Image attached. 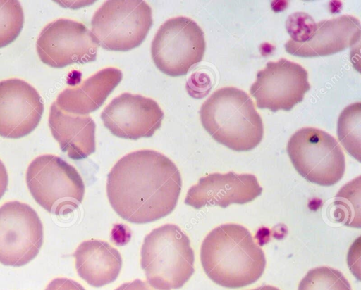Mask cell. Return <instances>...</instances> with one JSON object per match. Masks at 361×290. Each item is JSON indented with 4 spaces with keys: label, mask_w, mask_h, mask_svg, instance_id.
<instances>
[{
    "label": "cell",
    "mask_w": 361,
    "mask_h": 290,
    "mask_svg": "<svg viewBox=\"0 0 361 290\" xmlns=\"http://www.w3.org/2000/svg\"><path fill=\"white\" fill-rule=\"evenodd\" d=\"M298 290H352L341 272L322 266L307 272L300 281Z\"/></svg>",
    "instance_id": "20"
},
{
    "label": "cell",
    "mask_w": 361,
    "mask_h": 290,
    "mask_svg": "<svg viewBox=\"0 0 361 290\" xmlns=\"http://www.w3.org/2000/svg\"><path fill=\"white\" fill-rule=\"evenodd\" d=\"M73 256L78 275L94 287H102L114 282L121 270L120 253L104 241H82Z\"/></svg>",
    "instance_id": "18"
},
{
    "label": "cell",
    "mask_w": 361,
    "mask_h": 290,
    "mask_svg": "<svg viewBox=\"0 0 361 290\" xmlns=\"http://www.w3.org/2000/svg\"><path fill=\"white\" fill-rule=\"evenodd\" d=\"M43 225L28 204L8 201L0 207V263L20 267L33 260L43 244Z\"/></svg>",
    "instance_id": "9"
},
{
    "label": "cell",
    "mask_w": 361,
    "mask_h": 290,
    "mask_svg": "<svg viewBox=\"0 0 361 290\" xmlns=\"http://www.w3.org/2000/svg\"><path fill=\"white\" fill-rule=\"evenodd\" d=\"M99 44L82 23L59 18L41 31L36 49L41 61L55 68L96 60Z\"/></svg>",
    "instance_id": "10"
},
{
    "label": "cell",
    "mask_w": 361,
    "mask_h": 290,
    "mask_svg": "<svg viewBox=\"0 0 361 290\" xmlns=\"http://www.w3.org/2000/svg\"><path fill=\"white\" fill-rule=\"evenodd\" d=\"M8 184V176L6 168L0 160V198L4 194Z\"/></svg>",
    "instance_id": "25"
},
{
    "label": "cell",
    "mask_w": 361,
    "mask_h": 290,
    "mask_svg": "<svg viewBox=\"0 0 361 290\" xmlns=\"http://www.w3.org/2000/svg\"><path fill=\"white\" fill-rule=\"evenodd\" d=\"M48 124L62 151L73 160H81L96 149V125L89 115L68 113L54 101L49 110Z\"/></svg>",
    "instance_id": "16"
},
{
    "label": "cell",
    "mask_w": 361,
    "mask_h": 290,
    "mask_svg": "<svg viewBox=\"0 0 361 290\" xmlns=\"http://www.w3.org/2000/svg\"><path fill=\"white\" fill-rule=\"evenodd\" d=\"M287 152L297 172L307 181L332 186L343 176L345 156L336 139L315 128L302 127L290 138Z\"/></svg>",
    "instance_id": "7"
},
{
    "label": "cell",
    "mask_w": 361,
    "mask_h": 290,
    "mask_svg": "<svg viewBox=\"0 0 361 290\" xmlns=\"http://www.w3.org/2000/svg\"><path fill=\"white\" fill-rule=\"evenodd\" d=\"M262 191L254 175L214 172L201 177L188 189L185 203L195 209L211 206L225 208L231 203H249Z\"/></svg>",
    "instance_id": "14"
},
{
    "label": "cell",
    "mask_w": 361,
    "mask_h": 290,
    "mask_svg": "<svg viewBox=\"0 0 361 290\" xmlns=\"http://www.w3.org/2000/svg\"><path fill=\"white\" fill-rule=\"evenodd\" d=\"M357 179L343 187L338 192L334 202L337 206L336 210H338L341 214L340 222L353 227H360V220L356 218V210L359 212L356 206H359L360 204V184L355 187L360 179L358 181ZM357 217L360 218L359 215Z\"/></svg>",
    "instance_id": "22"
},
{
    "label": "cell",
    "mask_w": 361,
    "mask_h": 290,
    "mask_svg": "<svg viewBox=\"0 0 361 290\" xmlns=\"http://www.w3.org/2000/svg\"><path fill=\"white\" fill-rule=\"evenodd\" d=\"M26 182L35 201L49 213L65 215L82 201L85 184L77 170L61 158L44 154L27 167Z\"/></svg>",
    "instance_id": "5"
},
{
    "label": "cell",
    "mask_w": 361,
    "mask_h": 290,
    "mask_svg": "<svg viewBox=\"0 0 361 290\" xmlns=\"http://www.w3.org/2000/svg\"><path fill=\"white\" fill-rule=\"evenodd\" d=\"M307 71L300 64L281 58L269 61L257 73L250 92L259 108L290 111L310 89Z\"/></svg>",
    "instance_id": "11"
},
{
    "label": "cell",
    "mask_w": 361,
    "mask_h": 290,
    "mask_svg": "<svg viewBox=\"0 0 361 290\" xmlns=\"http://www.w3.org/2000/svg\"><path fill=\"white\" fill-rule=\"evenodd\" d=\"M360 37V20L350 15L315 23L307 39L302 42L288 40L286 51L300 57L331 55L352 46Z\"/></svg>",
    "instance_id": "15"
},
{
    "label": "cell",
    "mask_w": 361,
    "mask_h": 290,
    "mask_svg": "<svg viewBox=\"0 0 361 290\" xmlns=\"http://www.w3.org/2000/svg\"><path fill=\"white\" fill-rule=\"evenodd\" d=\"M115 290H158L151 286L147 282L136 279L130 282H126Z\"/></svg>",
    "instance_id": "24"
},
{
    "label": "cell",
    "mask_w": 361,
    "mask_h": 290,
    "mask_svg": "<svg viewBox=\"0 0 361 290\" xmlns=\"http://www.w3.org/2000/svg\"><path fill=\"white\" fill-rule=\"evenodd\" d=\"M252 290H280L278 288L271 285H263Z\"/></svg>",
    "instance_id": "26"
},
{
    "label": "cell",
    "mask_w": 361,
    "mask_h": 290,
    "mask_svg": "<svg viewBox=\"0 0 361 290\" xmlns=\"http://www.w3.org/2000/svg\"><path fill=\"white\" fill-rule=\"evenodd\" d=\"M140 256L147 283L158 290L180 289L195 272L190 241L173 224L164 225L147 234Z\"/></svg>",
    "instance_id": "4"
},
{
    "label": "cell",
    "mask_w": 361,
    "mask_h": 290,
    "mask_svg": "<svg viewBox=\"0 0 361 290\" xmlns=\"http://www.w3.org/2000/svg\"><path fill=\"white\" fill-rule=\"evenodd\" d=\"M24 13L17 0H0V48L12 43L20 34Z\"/></svg>",
    "instance_id": "21"
},
{
    "label": "cell",
    "mask_w": 361,
    "mask_h": 290,
    "mask_svg": "<svg viewBox=\"0 0 361 290\" xmlns=\"http://www.w3.org/2000/svg\"><path fill=\"white\" fill-rule=\"evenodd\" d=\"M152 23V9L145 1L109 0L94 13L91 32L103 49L127 51L142 43Z\"/></svg>",
    "instance_id": "6"
},
{
    "label": "cell",
    "mask_w": 361,
    "mask_h": 290,
    "mask_svg": "<svg viewBox=\"0 0 361 290\" xmlns=\"http://www.w3.org/2000/svg\"><path fill=\"white\" fill-rule=\"evenodd\" d=\"M360 121L361 103L356 102L342 111L337 125L339 141L358 161H360Z\"/></svg>",
    "instance_id": "19"
},
{
    "label": "cell",
    "mask_w": 361,
    "mask_h": 290,
    "mask_svg": "<svg viewBox=\"0 0 361 290\" xmlns=\"http://www.w3.org/2000/svg\"><path fill=\"white\" fill-rule=\"evenodd\" d=\"M44 103L38 92L17 78L0 81V136L19 139L39 125Z\"/></svg>",
    "instance_id": "13"
},
{
    "label": "cell",
    "mask_w": 361,
    "mask_h": 290,
    "mask_svg": "<svg viewBox=\"0 0 361 290\" xmlns=\"http://www.w3.org/2000/svg\"><path fill=\"white\" fill-rule=\"evenodd\" d=\"M206 49L201 27L191 18L178 16L166 20L151 45L152 60L164 74L184 75L204 56Z\"/></svg>",
    "instance_id": "8"
},
{
    "label": "cell",
    "mask_w": 361,
    "mask_h": 290,
    "mask_svg": "<svg viewBox=\"0 0 361 290\" xmlns=\"http://www.w3.org/2000/svg\"><path fill=\"white\" fill-rule=\"evenodd\" d=\"M202 267L214 283L236 289L261 277L266 258L250 231L234 223L221 225L205 237L200 248Z\"/></svg>",
    "instance_id": "2"
},
{
    "label": "cell",
    "mask_w": 361,
    "mask_h": 290,
    "mask_svg": "<svg viewBox=\"0 0 361 290\" xmlns=\"http://www.w3.org/2000/svg\"><path fill=\"white\" fill-rule=\"evenodd\" d=\"M44 290H85V288L76 281L66 278L58 277L52 279Z\"/></svg>",
    "instance_id": "23"
},
{
    "label": "cell",
    "mask_w": 361,
    "mask_h": 290,
    "mask_svg": "<svg viewBox=\"0 0 361 290\" xmlns=\"http://www.w3.org/2000/svg\"><path fill=\"white\" fill-rule=\"evenodd\" d=\"M164 112L152 99L123 93L102 111L104 125L115 136L129 139L152 137L161 125Z\"/></svg>",
    "instance_id": "12"
},
{
    "label": "cell",
    "mask_w": 361,
    "mask_h": 290,
    "mask_svg": "<svg viewBox=\"0 0 361 290\" xmlns=\"http://www.w3.org/2000/svg\"><path fill=\"white\" fill-rule=\"evenodd\" d=\"M122 72L116 68L97 71L73 88H66L55 103L68 113L86 115L97 110L122 80Z\"/></svg>",
    "instance_id": "17"
},
{
    "label": "cell",
    "mask_w": 361,
    "mask_h": 290,
    "mask_svg": "<svg viewBox=\"0 0 361 290\" xmlns=\"http://www.w3.org/2000/svg\"><path fill=\"white\" fill-rule=\"evenodd\" d=\"M181 187L180 172L171 159L158 151L142 149L116 162L107 177L106 193L121 218L144 224L170 214Z\"/></svg>",
    "instance_id": "1"
},
{
    "label": "cell",
    "mask_w": 361,
    "mask_h": 290,
    "mask_svg": "<svg viewBox=\"0 0 361 290\" xmlns=\"http://www.w3.org/2000/svg\"><path fill=\"white\" fill-rule=\"evenodd\" d=\"M203 127L217 142L237 151L255 148L264 134L262 120L245 92L234 87L214 91L200 111Z\"/></svg>",
    "instance_id": "3"
}]
</instances>
